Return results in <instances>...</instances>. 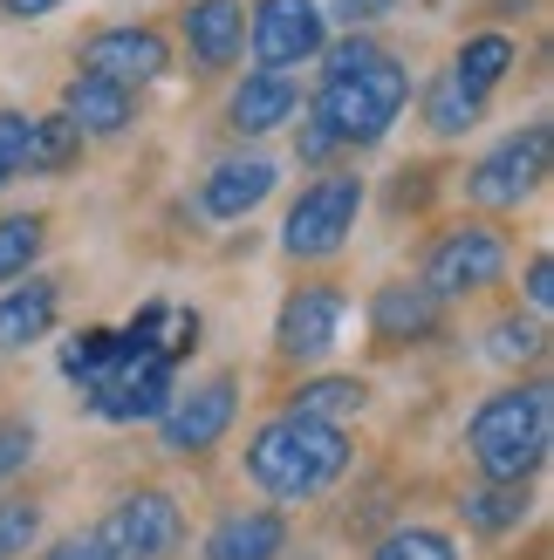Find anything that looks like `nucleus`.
Returning <instances> with one entry per match:
<instances>
[{
	"label": "nucleus",
	"instance_id": "obj_21",
	"mask_svg": "<svg viewBox=\"0 0 554 560\" xmlns=\"http://www.w3.org/2000/svg\"><path fill=\"white\" fill-rule=\"evenodd\" d=\"M82 151V130L69 117H35V137H27V172L35 178H62Z\"/></svg>",
	"mask_w": 554,
	"mask_h": 560
},
{
	"label": "nucleus",
	"instance_id": "obj_5",
	"mask_svg": "<svg viewBox=\"0 0 554 560\" xmlns=\"http://www.w3.org/2000/svg\"><path fill=\"white\" fill-rule=\"evenodd\" d=\"M96 540L109 547V560H172L185 547V513H178L172 492L145 486V492H130L124 506L103 520Z\"/></svg>",
	"mask_w": 554,
	"mask_h": 560
},
{
	"label": "nucleus",
	"instance_id": "obj_29",
	"mask_svg": "<svg viewBox=\"0 0 554 560\" xmlns=\"http://www.w3.org/2000/svg\"><path fill=\"white\" fill-rule=\"evenodd\" d=\"M27 458H35V424L27 417H0V486L14 471H27Z\"/></svg>",
	"mask_w": 554,
	"mask_h": 560
},
{
	"label": "nucleus",
	"instance_id": "obj_22",
	"mask_svg": "<svg viewBox=\"0 0 554 560\" xmlns=\"http://www.w3.org/2000/svg\"><path fill=\"white\" fill-rule=\"evenodd\" d=\"M109 370H117V328H82L76 342L62 349V376L82 383V389H96Z\"/></svg>",
	"mask_w": 554,
	"mask_h": 560
},
{
	"label": "nucleus",
	"instance_id": "obj_27",
	"mask_svg": "<svg viewBox=\"0 0 554 560\" xmlns=\"http://www.w3.org/2000/svg\"><path fill=\"white\" fill-rule=\"evenodd\" d=\"M42 540V506L35 499H0V560H14Z\"/></svg>",
	"mask_w": 554,
	"mask_h": 560
},
{
	"label": "nucleus",
	"instance_id": "obj_9",
	"mask_svg": "<svg viewBox=\"0 0 554 560\" xmlns=\"http://www.w3.org/2000/svg\"><path fill=\"white\" fill-rule=\"evenodd\" d=\"M322 35H328V21L315 0H261V14H254V62L274 69V75H288L295 62H315L322 55Z\"/></svg>",
	"mask_w": 554,
	"mask_h": 560
},
{
	"label": "nucleus",
	"instance_id": "obj_18",
	"mask_svg": "<svg viewBox=\"0 0 554 560\" xmlns=\"http://www.w3.org/2000/svg\"><path fill=\"white\" fill-rule=\"evenodd\" d=\"M55 307H62V294H55V280H14L8 294H0V349H27L42 342V335L55 328Z\"/></svg>",
	"mask_w": 554,
	"mask_h": 560
},
{
	"label": "nucleus",
	"instance_id": "obj_35",
	"mask_svg": "<svg viewBox=\"0 0 554 560\" xmlns=\"http://www.w3.org/2000/svg\"><path fill=\"white\" fill-rule=\"evenodd\" d=\"M55 8H62V0H0V14H14V21H42Z\"/></svg>",
	"mask_w": 554,
	"mask_h": 560
},
{
	"label": "nucleus",
	"instance_id": "obj_26",
	"mask_svg": "<svg viewBox=\"0 0 554 560\" xmlns=\"http://www.w3.org/2000/svg\"><path fill=\"white\" fill-rule=\"evenodd\" d=\"M370 560H459V540L438 526H397L391 540H377Z\"/></svg>",
	"mask_w": 554,
	"mask_h": 560
},
{
	"label": "nucleus",
	"instance_id": "obj_20",
	"mask_svg": "<svg viewBox=\"0 0 554 560\" xmlns=\"http://www.w3.org/2000/svg\"><path fill=\"white\" fill-rule=\"evenodd\" d=\"M513 62H520V55H513V42H507V35H473V42L459 48V62H452L446 75L459 82V90H473V96H493V90L507 82V69H513Z\"/></svg>",
	"mask_w": 554,
	"mask_h": 560
},
{
	"label": "nucleus",
	"instance_id": "obj_6",
	"mask_svg": "<svg viewBox=\"0 0 554 560\" xmlns=\"http://www.w3.org/2000/svg\"><path fill=\"white\" fill-rule=\"evenodd\" d=\"M233 417H240V383L233 376H206L192 389H172V404H164V452H178V458L212 452V444L233 431Z\"/></svg>",
	"mask_w": 554,
	"mask_h": 560
},
{
	"label": "nucleus",
	"instance_id": "obj_24",
	"mask_svg": "<svg viewBox=\"0 0 554 560\" xmlns=\"http://www.w3.org/2000/svg\"><path fill=\"white\" fill-rule=\"evenodd\" d=\"M288 410H309V417H328V424H343L349 410H363V383L356 376H315V383H301L295 389V404Z\"/></svg>",
	"mask_w": 554,
	"mask_h": 560
},
{
	"label": "nucleus",
	"instance_id": "obj_12",
	"mask_svg": "<svg viewBox=\"0 0 554 560\" xmlns=\"http://www.w3.org/2000/svg\"><path fill=\"white\" fill-rule=\"evenodd\" d=\"M274 178H281V164L274 158H219L212 172H206V191H199V206H206V219H246L267 191H274Z\"/></svg>",
	"mask_w": 554,
	"mask_h": 560
},
{
	"label": "nucleus",
	"instance_id": "obj_30",
	"mask_svg": "<svg viewBox=\"0 0 554 560\" xmlns=\"http://www.w3.org/2000/svg\"><path fill=\"white\" fill-rule=\"evenodd\" d=\"M500 362H528V355H541V328L534 322H520V315H507V322H493V342H486Z\"/></svg>",
	"mask_w": 554,
	"mask_h": 560
},
{
	"label": "nucleus",
	"instance_id": "obj_15",
	"mask_svg": "<svg viewBox=\"0 0 554 560\" xmlns=\"http://www.w3.org/2000/svg\"><path fill=\"white\" fill-rule=\"evenodd\" d=\"M438 301L425 280H391V288H377V301H370V328L383 335V342H418V335H431L438 328Z\"/></svg>",
	"mask_w": 554,
	"mask_h": 560
},
{
	"label": "nucleus",
	"instance_id": "obj_8",
	"mask_svg": "<svg viewBox=\"0 0 554 560\" xmlns=\"http://www.w3.org/2000/svg\"><path fill=\"white\" fill-rule=\"evenodd\" d=\"M500 273H507V240L493 226H452L431 246V260H425V288L438 301H459V294L493 288Z\"/></svg>",
	"mask_w": 554,
	"mask_h": 560
},
{
	"label": "nucleus",
	"instance_id": "obj_4",
	"mask_svg": "<svg viewBox=\"0 0 554 560\" xmlns=\"http://www.w3.org/2000/svg\"><path fill=\"white\" fill-rule=\"evenodd\" d=\"M356 212H363V178H356V172H328L315 185H301V199L281 219V254H295V260H328L349 240Z\"/></svg>",
	"mask_w": 554,
	"mask_h": 560
},
{
	"label": "nucleus",
	"instance_id": "obj_1",
	"mask_svg": "<svg viewBox=\"0 0 554 560\" xmlns=\"http://www.w3.org/2000/svg\"><path fill=\"white\" fill-rule=\"evenodd\" d=\"M404 103H411V75L377 42L349 35V42L328 48L315 117L336 130V144H377V137L404 117Z\"/></svg>",
	"mask_w": 554,
	"mask_h": 560
},
{
	"label": "nucleus",
	"instance_id": "obj_16",
	"mask_svg": "<svg viewBox=\"0 0 554 560\" xmlns=\"http://www.w3.org/2000/svg\"><path fill=\"white\" fill-rule=\"evenodd\" d=\"M62 117L82 137H117L130 124V90H124V82H109V75H96V69H82L69 82V96H62Z\"/></svg>",
	"mask_w": 554,
	"mask_h": 560
},
{
	"label": "nucleus",
	"instance_id": "obj_2",
	"mask_svg": "<svg viewBox=\"0 0 554 560\" xmlns=\"http://www.w3.org/2000/svg\"><path fill=\"white\" fill-rule=\"evenodd\" d=\"M349 471V438L343 424L309 410H281L274 424L254 431L246 444V479H254L267 499H315Z\"/></svg>",
	"mask_w": 554,
	"mask_h": 560
},
{
	"label": "nucleus",
	"instance_id": "obj_13",
	"mask_svg": "<svg viewBox=\"0 0 554 560\" xmlns=\"http://www.w3.org/2000/svg\"><path fill=\"white\" fill-rule=\"evenodd\" d=\"M288 553V520L274 506H240L206 534V560H281Z\"/></svg>",
	"mask_w": 554,
	"mask_h": 560
},
{
	"label": "nucleus",
	"instance_id": "obj_28",
	"mask_svg": "<svg viewBox=\"0 0 554 560\" xmlns=\"http://www.w3.org/2000/svg\"><path fill=\"white\" fill-rule=\"evenodd\" d=\"M27 137H35V117L0 109V185H14V178L27 172Z\"/></svg>",
	"mask_w": 554,
	"mask_h": 560
},
{
	"label": "nucleus",
	"instance_id": "obj_34",
	"mask_svg": "<svg viewBox=\"0 0 554 560\" xmlns=\"http://www.w3.org/2000/svg\"><path fill=\"white\" fill-rule=\"evenodd\" d=\"M42 560H109V547H103L96 534H76V540H62V547H48Z\"/></svg>",
	"mask_w": 554,
	"mask_h": 560
},
{
	"label": "nucleus",
	"instance_id": "obj_25",
	"mask_svg": "<svg viewBox=\"0 0 554 560\" xmlns=\"http://www.w3.org/2000/svg\"><path fill=\"white\" fill-rule=\"evenodd\" d=\"M42 226H48V219H35V212L0 219V280H21L27 267H35V254H42Z\"/></svg>",
	"mask_w": 554,
	"mask_h": 560
},
{
	"label": "nucleus",
	"instance_id": "obj_14",
	"mask_svg": "<svg viewBox=\"0 0 554 560\" xmlns=\"http://www.w3.org/2000/svg\"><path fill=\"white\" fill-rule=\"evenodd\" d=\"M185 42L199 69H227L246 42V8L240 0H192L185 8Z\"/></svg>",
	"mask_w": 554,
	"mask_h": 560
},
{
	"label": "nucleus",
	"instance_id": "obj_23",
	"mask_svg": "<svg viewBox=\"0 0 554 560\" xmlns=\"http://www.w3.org/2000/svg\"><path fill=\"white\" fill-rule=\"evenodd\" d=\"M480 109H486V96L459 90L452 75H438V82H431V96H425V117H431V130H438V137H465V130L480 124Z\"/></svg>",
	"mask_w": 554,
	"mask_h": 560
},
{
	"label": "nucleus",
	"instance_id": "obj_7",
	"mask_svg": "<svg viewBox=\"0 0 554 560\" xmlns=\"http://www.w3.org/2000/svg\"><path fill=\"white\" fill-rule=\"evenodd\" d=\"M547 124H528V130H513L507 144H493L480 164H473V178H465V191H473L480 206H520V199H534L541 178H547Z\"/></svg>",
	"mask_w": 554,
	"mask_h": 560
},
{
	"label": "nucleus",
	"instance_id": "obj_3",
	"mask_svg": "<svg viewBox=\"0 0 554 560\" xmlns=\"http://www.w3.org/2000/svg\"><path fill=\"white\" fill-rule=\"evenodd\" d=\"M465 444H473V465L486 471V479L528 486L534 471L547 465V444H554V397H547V383L493 389V397L473 410V424H465Z\"/></svg>",
	"mask_w": 554,
	"mask_h": 560
},
{
	"label": "nucleus",
	"instance_id": "obj_19",
	"mask_svg": "<svg viewBox=\"0 0 554 560\" xmlns=\"http://www.w3.org/2000/svg\"><path fill=\"white\" fill-rule=\"evenodd\" d=\"M459 520L473 526V534H513L520 520H528V486H513V479H486L459 499Z\"/></svg>",
	"mask_w": 554,
	"mask_h": 560
},
{
	"label": "nucleus",
	"instance_id": "obj_17",
	"mask_svg": "<svg viewBox=\"0 0 554 560\" xmlns=\"http://www.w3.org/2000/svg\"><path fill=\"white\" fill-rule=\"evenodd\" d=\"M295 109H301L295 82H288V75H274V69H261V75H246L240 90H233L227 117H233V130H240V137H267V130H281Z\"/></svg>",
	"mask_w": 554,
	"mask_h": 560
},
{
	"label": "nucleus",
	"instance_id": "obj_10",
	"mask_svg": "<svg viewBox=\"0 0 554 560\" xmlns=\"http://www.w3.org/2000/svg\"><path fill=\"white\" fill-rule=\"evenodd\" d=\"M343 322H349V294L343 288H295L281 301L274 342H281V355H295V362H322L343 342Z\"/></svg>",
	"mask_w": 554,
	"mask_h": 560
},
{
	"label": "nucleus",
	"instance_id": "obj_11",
	"mask_svg": "<svg viewBox=\"0 0 554 560\" xmlns=\"http://www.w3.org/2000/svg\"><path fill=\"white\" fill-rule=\"evenodd\" d=\"M164 62H172V48H164L158 27H109V35L90 42V69L124 82V90H137V82H158Z\"/></svg>",
	"mask_w": 554,
	"mask_h": 560
},
{
	"label": "nucleus",
	"instance_id": "obj_32",
	"mask_svg": "<svg viewBox=\"0 0 554 560\" xmlns=\"http://www.w3.org/2000/svg\"><path fill=\"white\" fill-rule=\"evenodd\" d=\"M404 0H336V21L343 27H370V21H383V14H397Z\"/></svg>",
	"mask_w": 554,
	"mask_h": 560
},
{
	"label": "nucleus",
	"instance_id": "obj_31",
	"mask_svg": "<svg viewBox=\"0 0 554 560\" xmlns=\"http://www.w3.org/2000/svg\"><path fill=\"white\" fill-rule=\"evenodd\" d=\"M295 144H301V158H309V164H322L328 151H336V130H328L315 109H309V117H301V137H295Z\"/></svg>",
	"mask_w": 554,
	"mask_h": 560
},
{
	"label": "nucleus",
	"instance_id": "obj_33",
	"mask_svg": "<svg viewBox=\"0 0 554 560\" xmlns=\"http://www.w3.org/2000/svg\"><path fill=\"white\" fill-rule=\"evenodd\" d=\"M528 301L541 307V315L554 307V260H547V254H534V260H528Z\"/></svg>",
	"mask_w": 554,
	"mask_h": 560
}]
</instances>
